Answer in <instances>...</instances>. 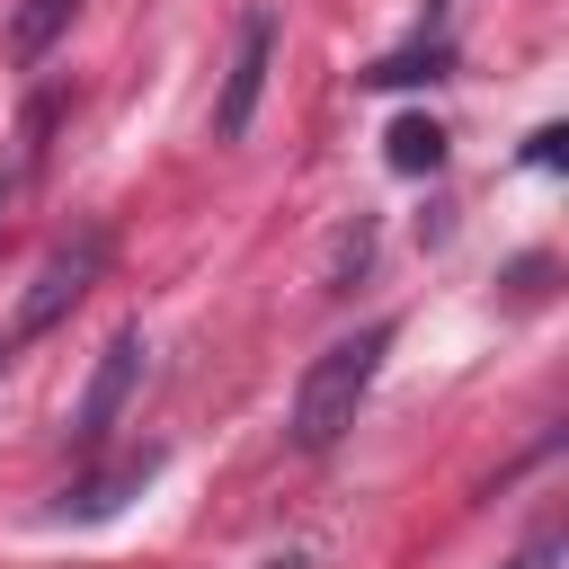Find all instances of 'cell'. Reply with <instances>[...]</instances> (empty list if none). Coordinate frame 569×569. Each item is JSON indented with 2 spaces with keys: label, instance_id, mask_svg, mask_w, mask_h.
Listing matches in <instances>:
<instances>
[{
  "label": "cell",
  "instance_id": "52a82bcc",
  "mask_svg": "<svg viewBox=\"0 0 569 569\" xmlns=\"http://www.w3.org/2000/svg\"><path fill=\"white\" fill-rule=\"evenodd\" d=\"M391 169H400V178H418V169H445V124H427V116H400V124H391Z\"/></svg>",
  "mask_w": 569,
  "mask_h": 569
},
{
  "label": "cell",
  "instance_id": "6da1fadb",
  "mask_svg": "<svg viewBox=\"0 0 569 569\" xmlns=\"http://www.w3.org/2000/svg\"><path fill=\"white\" fill-rule=\"evenodd\" d=\"M382 347H391V320H365L356 338H338V347H320V356L302 365L293 418H284V445H293V453H329V445L356 427V409H365V391H373V373H382Z\"/></svg>",
  "mask_w": 569,
  "mask_h": 569
},
{
  "label": "cell",
  "instance_id": "ba28073f",
  "mask_svg": "<svg viewBox=\"0 0 569 569\" xmlns=\"http://www.w3.org/2000/svg\"><path fill=\"white\" fill-rule=\"evenodd\" d=\"M9 356H18V338H0V373H9Z\"/></svg>",
  "mask_w": 569,
  "mask_h": 569
},
{
  "label": "cell",
  "instance_id": "8992f818",
  "mask_svg": "<svg viewBox=\"0 0 569 569\" xmlns=\"http://www.w3.org/2000/svg\"><path fill=\"white\" fill-rule=\"evenodd\" d=\"M71 9H80V0H27V9H18V27H9V53H18V62H44V53H53V36L71 27Z\"/></svg>",
  "mask_w": 569,
  "mask_h": 569
},
{
  "label": "cell",
  "instance_id": "3957f363",
  "mask_svg": "<svg viewBox=\"0 0 569 569\" xmlns=\"http://www.w3.org/2000/svg\"><path fill=\"white\" fill-rule=\"evenodd\" d=\"M267 62H276V18L249 9V18H240V44H231V71H222V98H213V142H240V133L258 124Z\"/></svg>",
  "mask_w": 569,
  "mask_h": 569
},
{
  "label": "cell",
  "instance_id": "9c48e42d",
  "mask_svg": "<svg viewBox=\"0 0 569 569\" xmlns=\"http://www.w3.org/2000/svg\"><path fill=\"white\" fill-rule=\"evenodd\" d=\"M0 204H9V178H0Z\"/></svg>",
  "mask_w": 569,
  "mask_h": 569
},
{
  "label": "cell",
  "instance_id": "5b68a950",
  "mask_svg": "<svg viewBox=\"0 0 569 569\" xmlns=\"http://www.w3.org/2000/svg\"><path fill=\"white\" fill-rule=\"evenodd\" d=\"M151 471H160V445H142V453H133V462H116V471H107V480H89V489H80V498H71V489H62V507H53V516H80V525H89V516H116V507H124V498H133V489H142V480H151Z\"/></svg>",
  "mask_w": 569,
  "mask_h": 569
},
{
  "label": "cell",
  "instance_id": "7a4b0ae2",
  "mask_svg": "<svg viewBox=\"0 0 569 569\" xmlns=\"http://www.w3.org/2000/svg\"><path fill=\"white\" fill-rule=\"evenodd\" d=\"M98 267H107V231H80V240H62L44 267H36V284H27V302H18V329L9 338H36V329H53L89 284H98Z\"/></svg>",
  "mask_w": 569,
  "mask_h": 569
},
{
  "label": "cell",
  "instance_id": "277c9868",
  "mask_svg": "<svg viewBox=\"0 0 569 569\" xmlns=\"http://www.w3.org/2000/svg\"><path fill=\"white\" fill-rule=\"evenodd\" d=\"M142 329H116L107 347H98V373H89V391H80V409H71V436L80 445H98L116 418H124V400H133V382H142Z\"/></svg>",
  "mask_w": 569,
  "mask_h": 569
}]
</instances>
